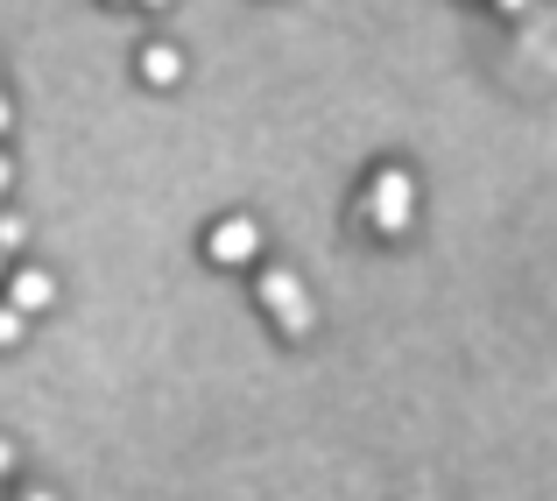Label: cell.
<instances>
[{
    "label": "cell",
    "instance_id": "cell-5",
    "mask_svg": "<svg viewBox=\"0 0 557 501\" xmlns=\"http://www.w3.org/2000/svg\"><path fill=\"white\" fill-rule=\"evenodd\" d=\"M141 78H149V85H177V78H184V50L149 42V50H141Z\"/></svg>",
    "mask_w": 557,
    "mask_h": 501
},
{
    "label": "cell",
    "instance_id": "cell-12",
    "mask_svg": "<svg viewBox=\"0 0 557 501\" xmlns=\"http://www.w3.org/2000/svg\"><path fill=\"white\" fill-rule=\"evenodd\" d=\"M135 8H170V0H135Z\"/></svg>",
    "mask_w": 557,
    "mask_h": 501
},
{
    "label": "cell",
    "instance_id": "cell-4",
    "mask_svg": "<svg viewBox=\"0 0 557 501\" xmlns=\"http://www.w3.org/2000/svg\"><path fill=\"white\" fill-rule=\"evenodd\" d=\"M50 297H57V283L42 269H14L8 276V304H14V311H42Z\"/></svg>",
    "mask_w": 557,
    "mask_h": 501
},
{
    "label": "cell",
    "instance_id": "cell-2",
    "mask_svg": "<svg viewBox=\"0 0 557 501\" xmlns=\"http://www.w3.org/2000/svg\"><path fill=\"white\" fill-rule=\"evenodd\" d=\"M360 205H368L374 233H403L409 212H417V184H409V170H374V184H368Z\"/></svg>",
    "mask_w": 557,
    "mask_h": 501
},
{
    "label": "cell",
    "instance_id": "cell-13",
    "mask_svg": "<svg viewBox=\"0 0 557 501\" xmlns=\"http://www.w3.org/2000/svg\"><path fill=\"white\" fill-rule=\"evenodd\" d=\"M22 501H57V494H22Z\"/></svg>",
    "mask_w": 557,
    "mask_h": 501
},
{
    "label": "cell",
    "instance_id": "cell-9",
    "mask_svg": "<svg viewBox=\"0 0 557 501\" xmlns=\"http://www.w3.org/2000/svg\"><path fill=\"white\" fill-rule=\"evenodd\" d=\"M8 121H14V107H8V93H0V135H8Z\"/></svg>",
    "mask_w": 557,
    "mask_h": 501
},
{
    "label": "cell",
    "instance_id": "cell-6",
    "mask_svg": "<svg viewBox=\"0 0 557 501\" xmlns=\"http://www.w3.org/2000/svg\"><path fill=\"white\" fill-rule=\"evenodd\" d=\"M22 318H28V311H14V304H0V346H22Z\"/></svg>",
    "mask_w": 557,
    "mask_h": 501
},
{
    "label": "cell",
    "instance_id": "cell-7",
    "mask_svg": "<svg viewBox=\"0 0 557 501\" xmlns=\"http://www.w3.org/2000/svg\"><path fill=\"white\" fill-rule=\"evenodd\" d=\"M22 241H28V227H22V219H0V255H14Z\"/></svg>",
    "mask_w": 557,
    "mask_h": 501
},
{
    "label": "cell",
    "instance_id": "cell-10",
    "mask_svg": "<svg viewBox=\"0 0 557 501\" xmlns=\"http://www.w3.org/2000/svg\"><path fill=\"white\" fill-rule=\"evenodd\" d=\"M14 184V163H8V156H0V191H8Z\"/></svg>",
    "mask_w": 557,
    "mask_h": 501
},
{
    "label": "cell",
    "instance_id": "cell-8",
    "mask_svg": "<svg viewBox=\"0 0 557 501\" xmlns=\"http://www.w3.org/2000/svg\"><path fill=\"white\" fill-rule=\"evenodd\" d=\"M0 474H14V445H8V438H0Z\"/></svg>",
    "mask_w": 557,
    "mask_h": 501
},
{
    "label": "cell",
    "instance_id": "cell-1",
    "mask_svg": "<svg viewBox=\"0 0 557 501\" xmlns=\"http://www.w3.org/2000/svg\"><path fill=\"white\" fill-rule=\"evenodd\" d=\"M255 290H261V311H269V318H275V326H283L289 339H304V332L318 326V304H311V290H304L289 269H269Z\"/></svg>",
    "mask_w": 557,
    "mask_h": 501
},
{
    "label": "cell",
    "instance_id": "cell-11",
    "mask_svg": "<svg viewBox=\"0 0 557 501\" xmlns=\"http://www.w3.org/2000/svg\"><path fill=\"white\" fill-rule=\"evenodd\" d=\"M502 8H508V14H522V8H530V0H502Z\"/></svg>",
    "mask_w": 557,
    "mask_h": 501
},
{
    "label": "cell",
    "instance_id": "cell-3",
    "mask_svg": "<svg viewBox=\"0 0 557 501\" xmlns=\"http://www.w3.org/2000/svg\"><path fill=\"white\" fill-rule=\"evenodd\" d=\"M205 255H212L219 269H240V261H255V255H261V227H255V219H240V212L219 219V227L205 233Z\"/></svg>",
    "mask_w": 557,
    "mask_h": 501
}]
</instances>
